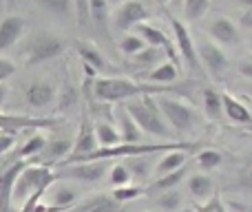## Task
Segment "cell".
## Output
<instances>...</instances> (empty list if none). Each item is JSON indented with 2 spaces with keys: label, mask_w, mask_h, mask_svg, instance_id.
Masks as SVG:
<instances>
[{
  "label": "cell",
  "mask_w": 252,
  "mask_h": 212,
  "mask_svg": "<svg viewBox=\"0 0 252 212\" xmlns=\"http://www.w3.org/2000/svg\"><path fill=\"white\" fill-rule=\"evenodd\" d=\"M197 51H199L201 66L208 71L210 78L221 80L223 75H226L228 66H230V60H228L226 51H223L217 42H213V40H201V42L197 44Z\"/></svg>",
  "instance_id": "cell-8"
},
{
  "label": "cell",
  "mask_w": 252,
  "mask_h": 212,
  "mask_svg": "<svg viewBox=\"0 0 252 212\" xmlns=\"http://www.w3.org/2000/svg\"><path fill=\"white\" fill-rule=\"evenodd\" d=\"M58 182V173L51 170L47 164H33L29 161L25 170L20 173L16 182V190H13V210H20L31 197L47 192L51 183Z\"/></svg>",
  "instance_id": "cell-3"
},
{
  "label": "cell",
  "mask_w": 252,
  "mask_h": 212,
  "mask_svg": "<svg viewBox=\"0 0 252 212\" xmlns=\"http://www.w3.org/2000/svg\"><path fill=\"white\" fill-rule=\"evenodd\" d=\"M115 115V121H118V130L120 135H122V144H137L142 142V128L137 126V121L133 120V115L128 113V108H126V104H118L113 111Z\"/></svg>",
  "instance_id": "cell-14"
},
{
  "label": "cell",
  "mask_w": 252,
  "mask_h": 212,
  "mask_svg": "<svg viewBox=\"0 0 252 212\" xmlns=\"http://www.w3.org/2000/svg\"><path fill=\"white\" fill-rule=\"evenodd\" d=\"M109 7H111L109 0H91V25H95L106 35H109V22H111Z\"/></svg>",
  "instance_id": "cell-28"
},
{
  "label": "cell",
  "mask_w": 252,
  "mask_h": 212,
  "mask_svg": "<svg viewBox=\"0 0 252 212\" xmlns=\"http://www.w3.org/2000/svg\"><path fill=\"white\" fill-rule=\"evenodd\" d=\"M29 166V161L18 159L0 173V212H13V190L20 173Z\"/></svg>",
  "instance_id": "cell-12"
},
{
  "label": "cell",
  "mask_w": 252,
  "mask_h": 212,
  "mask_svg": "<svg viewBox=\"0 0 252 212\" xmlns=\"http://www.w3.org/2000/svg\"><path fill=\"white\" fill-rule=\"evenodd\" d=\"M166 89L164 87H144L139 82H133L128 78H95L93 80V95L102 102H130L139 95H161Z\"/></svg>",
  "instance_id": "cell-1"
},
{
  "label": "cell",
  "mask_w": 252,
  "mask_h": 212,
  "mask_svg": "<svg viewBox=\"0 0 252 212\" xmlns=\"http://www.w3.org/2000/svg\"><path fill=\"white\" fill-rule=\"evenodd\" d=\"M157 97V104H159L161 113H164L166 121L170 124V128L175 133H188V130L195 126L197 117H195V111L186 104V102L177 100V97H170L166 93L161 95H155Z\"/></svg>",
  "instance_id": "cell-5"
},
{
  "label": "cell",
  "mask_w": 252,
  "mask_h": 212,
  "mask_svg": "<svg viewBox=\"0 0 252 212\" xmlns=\"http://www.w3.org/2000/svg\"><path fill=\"white\" fill-rule=\"evenodd\" d=\"M248 95H250V97H252V87H250V89H248Z\"/></svg>",
  "instance_id": "cell-51"
},
{
  "label": "cell",
  "mask_w": 252,
  "mask_h": 212,
  "mask_svg": "<svg viewBox=\"0 0 252 212\" xmlns=\"http://www.w3.org/2000/svg\"><path fill=\"white\" fill-rule=\"evenodd\" d=\"M241 25L248 27V29H252V9H250V11H246V13H244V18H241Z\"/></svg>",
  "instance_id": "cell-44"
},
{
  "label": "cell",
  "mask_w": 252,
  "mask_h": 212,
  "mask_svg": "<svg viewBox=\"0 0 252 212\" xmlns=\"http://www.w3.org/2000/svg\"><path fill=\"white\" fill-rule=\"evenodd\" d=\"M199 212H228L226 204H223V199L219 195H215L210 201H206V204H201L199 208H197Z\"/></svg>",
  "instance_id": "cell-39"
},
{
  "label": "cell",
  "mask_w": 252,
  "mask_h": 212,
  "mask_svg": "<svg viewBox=\"0 0 252 212\" xmlns=\"http://www.w3.org/2000/svg\"><path fill=\"white\" fill-rule=\"evenodd\" d=\"M237 73L252 82V58H246V60H241L239 64H237Z\"/></svg>",
  "instance_id": "cell-43"
},
{
  "label": "cell",
  "mask_w": 252,
  "mask_h": 212,
  "mask_svg": "<svg viewBox=\"0 0 252 212\" xmlns=\"http://www.w3.org/2000/svg\"><path fill=\"white\" fill-rule=\"evenodd\" d=\"M25 100H27V104L33 108H47L56 100V87L51 82H33L27 87Z\"/></svg>",
  "instance_id": "cell-16"
},
{
  "label": "cell",
  "mask_w": 252,
  "mask_h": 212,
  "mask_svg": "<svg viewBox=\"0 0 252 212\" xmlns=\"http://www.w3.org/2000/svg\"><path fill=\"white\" fill-rule=\"evenodd\" d=\"M78 56L82 58L84 66H91L93 71H104L106 69V58L95 44L91 42H78Z\"/></svg>",
  "instance_id": "cell-23"
},
{
  "label": "cell",
  "mask_w": 252,
  "mask_h": 212,
  "mask_svg": "<svg viewBox=\"0 0 252 212\" xmlns=\"http://www.w3.org/2000/svg\"><path fill=\"white\" fill-rule=\"evenodd\" d=\"M170 27H173V35H175V42H177V56L186 62V66H190L192 71H199L201 69V60H199V51H197V44L192 40L190 31L188 27L184 25L182 20H170Z\"/></svg>",
  "instance_id": "cell-10"
},
{
  "label": "cell",
  "mask_w": 252,
  "mask_h": 212,
  "mask_svg": "<svg viewBox=\"0 0 252 212\" xmlns=\"http://www.w3.org/2000/svg\"><path fill=\"white\" fill-rule=\"evenodd\" d=\"M75 100H78V93H75V89L71 87V84H66L64 91H62L60 100H58V106L60 108H71L75 104Z\"/></svg>",
  "instance_id": "cell-40"
},
{
  "label": "cell",
  "mask_w": 252,
  "mask_h": 212,
  "mask_svg": "<svg viewBox=\"0 0 252 212\" xmlns=\"http://www.w3.org/2000/svg\"><path fill=\"white\" fill-rule=\"evenodd\" d=\"M144 192H146V188H142V186H122V188H115L113 192H111V197H113L118 204H128V201H133V199H137V197H142Z\"/></svg>",
  "instance_id": "cell-36"
},
{
  "label": "cell",
  "mask_w": 252,
  "mask_h": 212,
  "mask_svg": "<svg viewBox=\"0 0 252 212\" xmlns=\"http://www.w3.org/2000/svg\"><path fill=\"white\" fill-rule=\"evenodd\" d=\"M164 56H168L166 53V49H159V47H146L144 51H139L137 56H133V62L137 66H144V69H155V66L161 64V60H164Z\"/></svg>",
  "instance_id": "cell-29"
},
{
  "label": "cell",
  "mask_w": 252,
  "mask_h": 212,
  "mask_svg": "<svg viewBox=\"0 0 252 212\" xmlns=\"http://www.w3.org/2000/svg\"><path fill=\"white\" fill-rule=\"evenodd\" d=\"M66 42L56 33H49V31H40L35 33L33 38H29L27 42V66H35V64H42V62H49L53 58H58L60 53H64Z\"/></svg>",
  "instance_id": "cell-4"
},
{
  "label": "cell",
  "mask_w": 252,
  "mask_h": 212,
  "mask_svg": "<svg viewBox=\"0 0 252 212\" xmlns=\"http://www.w3.org/2000/svg\"><path fill=\"white\" fill-rule=\"evenodd\" d=\"M250 47H252V40H250Z\"/></svg>",
  "instance_id": "cell-52"
},
{
  "label": "cell",
  "mask_w": 252,
  "mask_h": 212,
  "mask_svg": "<svg viewBox=\"0 0 252 212\" xmlns=\"http://www.w3.org/2000/svg\"><path fill=\"white\" fill-rule=\"evenodd\" d=\"M204 113L208 120H221L223 113V93L215 91V89H206L204 91Z\"/></svg>",
  "instance_id": "cell-26"
},
{
  "label": "cell",
  "mask_w": 252,
  "mask_h": 212,
  "mask_svg": "<svg viewBox=\"0 0 252 212\" xmlns=\"http://www.w3.org/2000/svg\"><path fill=\"white\" fill-rule=\"evenodd\" d=\"M223 113L235 124H252V111L230 93H223Z\"/></svg>",
  "instance_id": "cell-18"
},
{
  "label": "cell",
  "mask_w": 252,
  "mask_h": 212,
  "mask_svg": "<svg viewBox=\"0 0 252 212\" xmlns=\"http://www.w3.org/2000/svg\"><path fill=\"white\" fill-rule=\"evenodd\" d=\"M182 212H199V210H197V208H184Z\"/></svg>",
  "instance_id": "cell-48"
},
{
  "label": "cell",
  "mask_w": 252,
  "mask_h": 212,
  "mask_svg": "<svg viewBox=\"0 0 252 212\" xmlns=\"http://www.w3.org/2000/svg\"><path fill=\"white\" fill-rule=\"evenodd\" d=\"M223 161V155L219 151H215V148H204V151H199V155H197V166H199L204 173H210V170L219 168Z\"/></svg>",
  "instance_id": "cell-31"
},
{
  "label": "cell",
  "mask_w": 252,
  "mask_h": 212,
  "mask_svg": "<svg viewBox=\"0 0 252 212\" xmlns=\"http://www.w3.org/2000/svg\"><path fill=\"white\" fill-rule=\"evenodd\" d=\"M47 142L49 139L44 137L42 133H33L31 137L25 139V144L20 146V151H18V157H40L44 152V148H47Z\"/></svg>",
  "instance_id": "cell-30"
},
{
  "label": "cell",
  "mask_w": 252,
  "mask_h": 212,
  "mask_svg": "<svg viewBox=\"0 0 252 212\" xmlns=\"http://www.w3.org/2000/svg\"><path fill=\"white\" fill-rule=\"evenodd\" d=\"M208 33H210V38L217 44H221V47H237V44L241 42L237 25L226 16L213 18V20L208 22Z\"/></svg>",
  "instance_id": "cell-13"
},
{
  "label": "cell",
  "mask_w": 252,
  "mask_h": 212,
  "mask_svg": "<svg viewBox=\"0 0 252 212\" xmlns=\"http://www.w3.org/2000/svg\"><path fill=\"white\" fill-rule=\"evenodd\" d=\"M124 2H126V0H109V4H113V7H115V9H118V7H120V4H124Z\"/></svg>",
  "instance_id": "cell-47"
},
{
  "label": "cell",
  "mask_w": 252,
  "mask_h": 212,
  "mask_svg": "<svg viewBox=\"0 0 252 212\" xmlns=\"http://www.w3.org/2000/svg\"><path fill=\"white\" fill-rule=\"evenodd\" d=\"M13 73H16V64L11 60H7V58H0V84L4 80L13 78Z\"/></svg>",
  "instance_id": "cell-41"
},
{
  "label": "cell",
  "mask_w": 252,
  "mask_h": 212,
  "mask_svg": "<svg viewBox=\"0 0 252 212\" xmlns=\"http://www.w3.org/2000/svg\"><path fill=\"white\" fill-rule=\"evenodd\" d=\"M133 182V175H130L128 166L126 164H113L109 170V183L113 188H122V186H130Z\"/></svg>",
  "instance_id": "cell-33"
},
{
  "label": "cell",
  "mask_w": 252,
  "mask_h": 212,
  "mask_svg": "<svg viewBox=\"0 0 252 212\" xmlns=\"http://www.w3.org/2000/svg\"><path fill=\"white\" fill-rule=\"evenodd\" d=\"M73 13L80 29L91 27V0H73Z\"/></svg>",
  "instance_id": "cell-35"
},
{
  "label": "cell",
  "mask_w": 252,
  "mask_h": 212,
  "mask_svg": "<svg viewBox=\"0 0 252 212\" xmlns=\"http://www.w3.org/2000/svg\"><path fill=\"white\" fill-rule=\"evenodd\" d=\"M157 206H159V210H164V212H175L179 206H182V195H179L177 190L161 192V195L157 197Z\"/></svg>",
  "instance_id": "cell-38"
},
{
  "label": "cell",
  "mask_w": 252,
  "mask_h": 212,
  "mask_svg": "<svg viewBox=\"0 0 252 212\" xmlns=\"http://www.w3.org/2000/svg\"><path fill=\"white\" fill-rule=\"evenodd\" d=\"M66 212H122V204H118L111 195H97Z\"/></svg>",
  "instance_id": "cell-19"
},
{
  "label": "cell",
  "mask_w": 252,
  "mask_h": 212,
  "mask_svg": "<svg viewBox=\"0 0 252 212\" xmlns=\"http://www.w3.org/2000/svg\"><path fill=\"white\" fill-rule=\"evenodd\" d=\"M25 18L20 16H7L2 22H0V51H7L11 49L18 40L25 33Z\"/></svg>",
  "instance_id": "cell-15"
},
{
  "label": "cell",
  "mask_w": 252,
  "mask_h": 212,
  "mask_svg": "<svg viewBox=\"0 0 252 212\" xmlns=\"http://www.w3.org/2000/svg\"><path fill=\"white\" fill-rule=\"evenodd\" d=\"M95 135H97V142H100V148H111V146H118L122 144V135L120 130L115 128L111 121H95Z\"/></svg>",
  "instance_id": "cell-25"
},
{
  "label": "cell",
  "mask_w": 252,
  "mask_h": 212,
  "mask_svg": "<svg viewBox=\"0 0 252 212\" xmlns=\"http://www.w3.org/2000/svg\"><path fill=\"white\" fill-rule=\"evenodd\" d=\"M173 4H182L184 7V0H173Z\"/></svg>",
  "instance_id": "cell-49"
},
{
  "label": "cell",
  "mask_w": 252,
  "mask_h": 212,
  "mask_svg": "<svg viewBox=\"0 0 252 212\" xmlns=\"http://www.w3.org/2000/svg\"><path fill=\"white\" fill-rule=\"evenodd\" d=\"M126 108H128V113L133 115V120L137 121V126L144 133L153 135V137H161V139L173 137V128L166 121L155 95H148V93L139 95L135 100L126 102Z\"/></svg>",
  "instance_id": "cell-2"
},
{
  "label": "cell",
  "mask_w": 252,
  "mask_h": 212,
  "mask_svg": "<svg viewBox=\"0 0 252 212\" xmlns=\"http://www.w3.org/2000/svg\"><path fill=\"white\" fill-rule=\"evenodd\" d=\"M186 161H188V151H170L159 159V164L155 166L153 175H155V179H159V177H164V175H170V173H175V170L184 168Z\"/></svg>",
  "instance_id": "cell-20"
},
{
  "label": "cell",
  "mask_w": 252,
  "mask_h": 212,
  "mask_svg": "<svg viewBox=\"0 0 252 212\" xmlns=\"http://www.w3.org/2000/svg\"><path fill=\"white\" fill-rule=\"evenodd\" d=\"M97 148H100V142H97V135H95V121H91V117L84 113L82 121H80V128L73 137V151H71V155L66 157L64 161H60V164H56V166L84 161L87 157H91Z\"/></svg>",
  "instance_id": "cell-6"
},
{
  "label": "cell",
  "mask_w": 252,
  "mask_h": 212,
  "mask_svg": "<svg viewBox=\"0 0 252 212\" xmlns=\"http://www.w3.org/2000/svg\"><path fill=\"white\" fill-rule=\"evenodd\" d=\"M186 166L184 168H179V170H175V173H170V175H164V177H159V179H155V182L151 183V186L146 188V192H157V195H161V192H168V190H175V188L182 183V179L186 177Z\"/></svg>",
  "instance_id": "cell-24"
},
{
  "label": "cell",
  "mask_w": 252,
  "mask_h": 212,
  "mask_svg": "<svg viewBox=\"0 0 252 212\" xmlns=\"http://www.w3.org/2000/svg\"><path fill=\"white\" fill-rule=\"evenodd\" d=\"M44 204L49 206V212H64L75 208V201H78V190L73 186L64 182V179H58L56 183L47 188L44 192Z\"/></svg>",
  "instance_id": "cell-11"
},
{
  "label": "cell",
  "mask_w": 252,
  "mask_h": 212,
  "mask_svg": "<svg viewBox=\"0 0 252 212\" xmlns=\"http://www.w3.org/2000/svg\"><path fill=\"white\" fill-rule=\"evenodd\" d=\"M237 188L252 195V155L246 157L244 164L239 166V173H237Z\"/></svg>",
  "instance_id": "cell-34"
},
{
  "label": "cell",
  "mask_w": 252,
  "mask_h": 212,
  "mask_svg": "<svg viewBox=\"0 0 252 212\" xmlns=\"http://www.w3.org/2000/svg\"><path fill=\"white\" fill-rule=\"evenodd\" d=\"M148 9L142 0H126L124 4H120L118 9H113L111 13V22L118 31H130L137 25L146 22Z\"/></svg>",
  "instance_id": "cell-9"
},
{
  "label": "cell",
  "mask_w": 252,
  "mask_h": 212,
  "mask_svg": "<svg viewBox=\"0 0 252 212\" xmlns=\"http://www.w3.org/2000/svg\"><path fill=\"white\" fill-rule=\"evenodd\" d=\"M148 44L144 42L142 38H139L137 33H128V35H124L122 40H120V49H122V53H126V56H137L139 51H144Z\"/></svg>",
  "instance_id": "cell-37"
},
{
  "label": "cell",
  "mask_w": 252,
  "mask_h": 212,
  "mask_svg": "<svg viewBox=\"0 0 252 212\" xmlns=\"http://www.w3.org/2000/svg\"><path fill=\"white\" fill-rule=\"evenodd\" d=\"M13 144H16V135L13 133H0V157L7 151H11Z\"/></svg>",
  "instance_id": "cell-42"
},
{
  "label": "cell",
  "mask_w": 252,
  "mask_h": 212,
  "mask_svg": "<svg viewBox=\"0 0 252 212\" xmlns=\"http://www.w3.org/2000/svg\"><path fill=\"white\" fill-rule=\"evenodd\" d=\"M210 9V0H184V16L186 20L197 22L208 13Z\"/></svg>",
  "instance_id": "cell-32"
},
{
  "label": "cell",
  "mask_w": 252,
  "mask_h": 212,
  "mask_svg": "<svg viewBox=\"0 0 252 212\" xmlns=\"http://www.w3.org/2000/svg\"><path fill=\"white\" fill-rule=\"evenodd\" d=\"M35 2H38L47 13L60 18V20L75 18V13H73V0H35Z\"/></svg>",
  "instance_id": "cell-27"
},
{
  "label": "cell",
  "mask_w": 252,
  "mask_h": 212,
  "mask_svg": "<svg viewBox=\"0 0 252 212\" xmlns=\"http://www.w3.org/2000/svg\"><path fill=\"white\" fill-rule=\"evenodd\" d=\"M133 31L148 44V47H159V49H168L170 47V38H168V35H166L161 29H157V27L148 25V22L137 25Z\"/></svg>",
  "instance_id": "cell-21"
},
{
  "label": "cell",
  "mask_w": 252,
  "mask_h": 212,
  "mask_svg": "<svg viewBox=\"0 0 252 212\" xmlns=\"http://www.w3.org/2000/svg\"><path fill=\"white\" fill-rule=\"evenodd\" d=\"M0 2H4V4H9V2H13V0H0Z\"/></svg>",
  "instance_id": "cell-50"
},
{
  "label": "cell",
  "mask_w": 252,
  "mask_h": 212,
  "mask_svg": "<svg viewBox=\"0 0 252 212\" xmlns=\"http://www.w3.org/2000/svg\"><path fill=\"white\" fill-rule=\"evenodd\" d=\"M188 190H190L195 201L206 204V201H210L215 197V183L208 175L197 173V175H190V179H188Z\"/></svg>",
  "instance_id": "cell-17"
},
{
  "label": "cell",
  "mask_w": 252,
  "mask_h": 212,
  "mask_svg": "<svg viewBox=\"0 0 252 212\" xmlns=\"http://www.w3.org/2000/svg\"><path fill=\"white\" fill-rule=\"evenodd\" d=\"M235 2H237V4H241V7H246L248 11L252 9V0H235Z\"/></svg>",
  "instance_id": "cell-46"
},
{
  "label": "cell",
  "mask_w": 252,
  "mask_h": 212,
  "mask_svg": "<svg viewBox=\"0 0 252 212\" xmlns=\"http://www.w3.org/2000/svg\"><path fill=\"white\" fill-rule=\"evenodd\" d=\"M58 170V179H71V182H80V183H95L102 182V177H106L109 173V161H78V164H64V166H56Z\"/></svg>",
  "instance_id": "cell-7"
},
{
  "label": "cell",
  "mask_w": 252,
  "mask_h": 212,
  "mask_svg": "<svg viewBox=\"0 0 252 212\" xmlns=\"http://www.w3.org/2000/svg\"><path fill=\"white\" fill-rule=\"evenodd\" d=\"M4 100H7V87H4V84H0V108H2Z\"/></svg>",
  "instance_id": "cell-45"
},
{
  "label": "cell",
  "mask_w": 252,
  "mask_h": 212,
  "mask_svg": "<svg viewBox=\"0 0 252 212\" xmlns=\"http://www.w3.org/2000/svg\"><path fill=\"white\" fill-rule=\"evenodd\" d=\"M179 78V66L175 64L173 60L168 62H161L159 66H155L153 71L146 73V80L151 84H157V87H164V84H170Z\"/></svg>",
  "instance_id": "cell-22"
}]
</instances>
